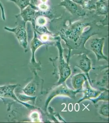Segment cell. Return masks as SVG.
I'll list each match as a JSON object with an SVG mask.
<instances>
[{
  "label": "cell",
  "instance_id": "obj_1",
  "mask_svg": "<svg viewBox=\"0 0 109 123\" xmlns=\"http://www.w3.org/2000/svg\"><path fill=\"white\" fill-rule=\"evenodd\" d=\"M17 19V26L14 28H10L5 27L4 29L6 31L13 32L19 43L26 50L27 48V36L26 32V23L22 20L21 17L15 16Z\"/></svg>",
  "mask_w": 109,
  "mask_h": 123
},
{
  "label": "cell",
  "instance_id": "obj_2",
  "mask_svg": "<svg viewBox=\"0 0 109 123\" xmlns=\"http://www.w3.org/2000/svg\"><path fill=\"white\" fill-rule=\"evenodd\" d=\"M59 5L64 7L73 15H76L79 17H83L86 14V12L82 6L71 0H63Z\"/></svg>",
  "mask_w": 109,
  "mask_h": 123
},
{
  "label": "cell",
  "instance_id": "obj_3",
  "mask_svg": "<svg viewBox=\"0 0 109 123\" xmlns=\"http://www.w3.org/2000/svg\"><path fill=\"white\" fill-rule=\"evenodd\" d=\"M36 10V9L33 8V7H31L30 6H28L23 10H22V11H21L20 14L16 16L20 17L21 18L25 23L28 21L31 22L32 24L33 28L35 30L36 26V21L37 14Z\"/></svg>",
  "mask_w": 109,
  "mask_h": 123
},
{
  "label": "cell",
  "instance_id": "obj_4",
  "mask_svg": "<svg viewBox=\"0 0 109 123\" xmlns=\"http://www.w3.org/2000/svg\"><path fill=\"white\" fill-rule=\"evenodd\" d=\"M16 86L17 85H8L0 87V98H11L19 103L22 104L26 107L29 108L30 107L29 105L21 102L17 98L14 93V90Z\"/></svg>",
  "mask_w": 109,
  "mask_h": 123
},
{
  "label": "cell",
  "instance_id": "obj_5",
  "mask_svg": "<svg viewBox=\"0 0 109 123\" xmlns=\"http://www.w3.org/2000/svg\"><path fill=\"white\" fill-rule=\"evenodd\" d=\"M105 39L104 38H94L91 42V47L95 53L99 60L106 57L103 54L102 49Z\"/></svg>",
  "mask_w": 109,
  "mask_h": 123
},
{
  "label": "cell",
  "instance_id": "obj_6",
  "mask_svg": "<svg viewBox=\"0 0 109 123\" xmlns=\"http://www.w3.org/2000/svg\"><path fill=\"white\" fill-rule=\"evenodd\" d=\"M95 8L98 15H106L108 13V5L103 0H98L95 4Z\"/></svg>",
  "mask_w": 109,
  "mask_h": 123
},
{
  "label": "cell",
  "instance_id": "obj_7",
  "mask_svg": "<svg viewBox=\"0 0 109 123\" xmlns=\"http://www.w3.org/2000/svg\"><path fill=\"white\" fill-rule=\"evenodd\" d=\"M8 1L12 2L18 6L21 11L28 6H31V0H6Z\"/></svg>",
  "mask_w": 109,
  "mask_h": 123
},
{
  "label": "cell",
  "instance_id": "obj_8",
  "mask_svg": "<svg viewBox=\"0 0 109 123\" xmlns=\"http://www.w3.org/2000/svg\"><path fill=\"white\" fill-rule=\"evenodd\" d=\"M47 19L46 17L43 16H40L36 18V24L38 26L43 27L47 24Z\"/></svg>",
  "mask_w": 109,
  "mask_h": 123
},
{
  "label": "cell",
  "instance_id": "obj_9",
  "mask_svg": "<svg viewBox=\"0 0 109 123\" xmlns=\"http://www.w3.org/2000/svg\"><path fill=\"white\" fill-rule=\"evenodd\" d=\"M38 7L39 9V10H41L43 11H47L49 9V6L46 3H41L40 4H39Z\"/></svg>",
  "mask_w": 109,
  "mask_h": 123
},
{
  "label": "cell",
  "instance_id": "obj_10",
  "mask_svg": "<svg viewBox=\"0 0 109 123\" xmlns=\"http://www.w3.org/2000/svg\"><path fill=\"white\" fill-rule=\"evenodd\" d=\"M0 10L1 11L2 18L3 20L5 21L6 20V17L4 8L3 5H2L0 1Z\"/></svg>",
  "mask_w": 109,
  "mask_h": 123
},
{
  "label": "cell",
  "instance_id": "obj_11",
  "mask_svg": "<svg viewBox=\"0 0 109 123\" xmlns=\"http://www.w3.org/2000/svg\"><path fill=\"white\" fill-rule=\"evenodd\" d=\"M71 0L79 5L81 6H82L83 8H84V5L85 3L84 0Z\"/></svg>",
  "mask_w": 109,
  "mask_h": 123
},
{
  "label": "cell",
  "instance_id": "obj_12",
  "mask_svg": "<svg viewBox=\"0 0 109 123\" xmlns=\"http://www.w3.org/2000/svg\"><path fill=\"white\" fill-rule=\"evenodd\" d=\"M85 0V3L84 7H85V8H88V2L90 1H91L93 0Z\"/></svg>",
  "mask_w": 109,
  "mask_h": 123
},
{
  "label": "cell",
  "instance_id": "obj_13",
  "mask_svg": "<svg viewBox=\"0 0 109 123\" xmlns=\"http://www.w3.org/2000/svg\"><path fill=\"white\" fill-rule=\"evenodd\" d=\"M42 3H46L48 2V0H40Z\"/></svg>",
  "mask_w": 109,
  "mask_h": 123
}]
</instances>
